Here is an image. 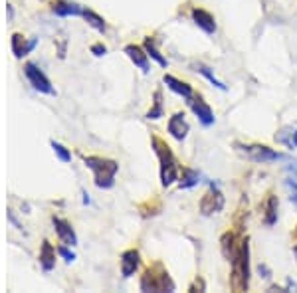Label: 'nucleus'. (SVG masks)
Wrapping results in <instances>:
<instances>
[{
  "instance_id": "nucleus-1",
  "label": "nucleus",
  "mask_w": 297,
  "mask_h": 293,
  "mask_svg": "<svg viewBox=\"0 0 297 293\" xmlns=\"http://www.w3.org/2000/svg\"><path fill=\"white\" fill-rule=\"evenodd\" d=\"M230 285L234 291H246L250 285V246H248V240L242 242L238 256L232 260Z\"/></svg>"
},
{
  "instance_id": "nucleus-2",
  "label": "nucleus",
  "mask_w": 297,
  "mask_h": 293,
  "mask_svg": "<svg viewBox=\"0 0 297 293\" xmlns=\"http://www.w3.org/2000/svg\"><path fill=\"white\" fill-rule=\"evenodd\" d=\"M153 146H155V153L161 161V182H163V186H171L175 180H178L177 159H175L171 146L166 145L163 139L153 137Z\"/></svg>"
},
{
  "instance_id": "nucleus-3",
  "label": "nucleus",
  "mask_w": 297,
  "mask_h": 293,
  "mask_svg": "<svg viewBox=\"0 0 297 293\" xmlns=\"http://www.w3.org/2000/svg\"><path fill=\"white\" fill-rule=\"evenodd\" d=\"M83 161L88 164V169L93 171L97 189H111L115 184V175L119 171V164L115 161L101 159V157H86Z\"/></svg>"
},
{
  "instance_id": "nucleus-4",
  "label": "nucleus",
  "mask_w": 297,
  "mask_h": 293,
  "mask_svg": "<svg viewBox=\"0 0 297 293\" xmlns=\"http://www.w3.org/2000/svg\"><path fill=\"white\" fill-rule=\"evenodd\" d=\"M141 289L143 291H175V283L163 269V265L155 264L145 271V276L141 279Z\"/></svg>"
},
{
  "instance_id": "nucleus-5",
  "label": "nucleus",
  "mask_w": 297,
  "mask_h": 293,
  "mask_svg": "<svg viewBox=\"0 0 297 293\" xmlns=\"http://www.w3.org/2000/svg\"><path fill=\"white\" fill-rule=\"evenodd\" d=\"M240 149V153H244L248 159H252L253 162H271V161H282V153H275L273 149H269L266 145H236Z\"/></svg>"
},
{
  "instance_id": "nucleus-6",
  "label": "nucleus",
  "mask_w": 297,
  "mask_h": 293,
  "mask_svg": "<svg viewBox=\"0 0 297 293\" xmlns=\"http://www.w3.org/2000/svg\"><path fill=\"white\" fill-rule=\"evenodd\" d=\"M24 73H26V77H28L30 86L36 89V91L48 93V95H54V93H56L54 88H52V83H50V79L44 75V72L38 70L34 64H26V66H24Z\"/></svg>"
},
{
  "instance_id": "nucleus-7",
  "label": "nucleus",
  "mask_w": 297,
  "mask_h": 293,
  "mask_svg": "<svg viewBox=\"0 0 297 293\" xmlns=\"http://www.w3.org/2000/svg\"><path fill=\"white\" fill-rule=\"evenodd\" d=\"M224 208V194L218 191V186H210V191L202 196L200 200V212L204 216H212V214H218Z\"/></svg>"
},
{
  "instance_id": "nucleus-8",
  "label": "nucleus",
  "mask_w": 297,
  "mask_h": 293,
  "mask_svg": "<svg viewBox=\"0 0 297 293\" xmlns=\"http://www.w3.org/2000/svg\"><path fill=\"white\" fill-rule=\"evenodd\" d=\"M139 264H141V256H139L137 249L123 252V256H121V274H123V278H131L137 271Z\"/></svg>"
},
{
  "instance_id": "nucleus-9",
  "label": "nucleus",
  "mask_w": 297,
  "mask_h": 293,
  "mask_svg": "<svg viewBox=\"0 0 297 293\" xmlns=\"http://www.w3.org/2000/svg\"><path fill=\"white\" fill-rule=\"evenodd\" d=\"M54 228H56V234L58 238L61 240V244H66V246H75L77 244V238H75V232L74 228L70 226V222H66V220L61 218H56L54 216Z\"/></svg>"
},
{
  "instance_id": "nucleus-10",
  "label": "nucleus",
  "mask_w": 297,
  "mask_h": 293,
  "mask_svg": "<svg viewBox=\"0 0 297 293\" xmlns=\"http://www.w3.org/2000/svg\"><path fill=\"white\" fill-rule=\"evenodd\" d=\"M190 109L194 111V115L198 117V121L202 123V125H212L214 123V113H212V109H210V105H208L204 99H200V97H194L190 99Z\"/></svg>"
},
{
  "instance_id": "nucleus-11",
  "label": "nucleus",
  "mask_w": 297,
  "mask_h": 293,
  "mask_svg": "<svg viewBox=\"0 0 297 293\" xmlns=\"http://www.w3.org/2000/svg\"><path fill=\"white\" fill-rule=\"evenodd\" d=\"M188 123H186V119H184V113H175L171 121H168V133L177 139V141H182V139H186V135H188Z\"/></svg>"
},
{
  "instance_id": "nucleus-12",
  "label": "nucleus",
  "mask_w": 297,
  "mask_h": 293,
  "mask_svg": "<svg viewBox=\"0 0 297 293\" xmlns=\"http://www.w3.org/2000/svg\"><path fill=\"white\" fill-rule=\"evenodd\" d=\"M193 20L194 24L200 30H204L206 34H214L216 32V22H214V16L202 10V8H194L193 10Z\"/></svg>"
},
{
  "instance_id": "nucleus-13",
  "label": "nucleus",
  "mask_w": 297,
  "mask_h": 293,
  "mask_svg": "<svg viewBox=\"0 0 297 293\" xmlns=\"http://www.w3.org/2000/svg\"><path fill=\"white\" fill-rule=\"evenodd\" d=\"M125 54L129 56V59L133 61L135 66L141 70V72H145L147 73L148 70H151V66H148V54L147 52H143L139 46H135V44H131V46H127L125 48Z\"/></svg>"
},
{
  "instance_id": "nucleus-14",
  "label": "nucleus",
  "mask_w": 297,
  "mask_h": 293,
  "mask_svg": "<svg viewBox=\"0 0 297 293\" xmlns=\"http://www.w3.org/2000/svg\"><path fill=\"white\" fill-rule=\"evenodd\" d=\"M220 244H222L224 258H226L228 262H232V260L236 258L238 252H240V246H242V244H236V236L232 234V232H226V234L222 236V240H220Z\"/></svg>"
},
{
  "instance_id": "nucleus-15",
  "label": "nucleus",
  "mask_w": 297,
  "mask_h": 293,
  "mask_svg": "<svg viewBox=\"0 0 297 293\" xmlns=\"http://www.w3.org/2000/svg\"><path fill=\"white\" fill-rule=\"evenodd\" d=\"M163 81L166 83V88L173 89V91H175V93H178V95H182L184 99H193V88H190L188 83L180 81V79L173 77V75H164Z\"/></svg>"
},
{
  "instance_id": "nucleus-16",
  "label": "nucleus",
  "mask_w": 297,
  "mask_h": 293,
  "mask_svg": "<svg viewBox=\"0 0 297 293\" xmlns=\"http://www.w3.org/2000/svg\"><path fill=\"white\" fill-rule=\"evenodd\" d=\"M54 12L58 16H81L83 14V8L79 4H75V2H63V0H59V2L54 4Z\"/></svg>"
},
{
  "instance_id": "nucleus-17",
  "label": "nucleus",
  "mask_w": 297,
  "mask_h": 293,
  "mask_svg": "<svg viewBox=\"0 0 297 293\" xmlns=\"http://www.w3.org/2000/svg\"><path fill=\"white\" fill-rule=\"evenodd\" d=\"M264 222L267 226H273L278 222V198L273 194H269L264 204Z\"/></svg>"
},
{
  "instance_id": "nucleus-18",
  "label": "nucleus",
  "mask_w": 297,
  "mask_h": 293,
  "mask_svg": "<svg viewBox=\"0 0 297 293\" xmlns=\"http://www.w3.org/2000/svg\"><path fill=\"white\" fill-rule=\"evenodd\" d=\"M34 46H36V40H30L28 44H26V40H24L22 34H14L12 36V52H14L16 58H22L24 54H28Z\"/></svg>"
},
{
  "instance_id": "nucleus-19",
  "label": "nucleus",
  "mask_w": 297,
  "mask_h": 293,
  "mask_svg": "<svg viewBox=\"0 0 297 293\" xmlns=\"http://www.w3.org/2000/svg\"><path fill=\"white\" fill-rule=\"evenodd\" d=\"M40 264L44 267L46 271H50L54 265H56V249L52 248L50 242H44L42 244V252H40Z\"/></svg>"
},
{
  "instance_id": "nucleus-20",
  "label": "nucleus",
  "mask_w": 297,
  "mask_h": 293,
  "mask_svg": "<svg viewBox=\"0 0 297 293\" xmlns=\"http://www.w3.org/2000/svg\"><path fill=\"white\" fill-rule=\"evenodd\" d=\"M200 182V175L193 169H184L180 176V189H193Z\"/></svg>"
},
{
  "instance_id": "nucleus-21",
  "label": "nucleus",
  "mask_w": 297,
  "mask_h": 293,
  "mask_svg": "<svg viewBox=\"0 0 297 293\" xmlns=\"http://www.w3.org/2000/svg\"><path fill=\"white\" fill-rule=\"evenodd\" d=\"M194 70H196V72H198V73H202V75L206 77V79H208V81H210V83H212V86H214V88L222 89V91H224V89H226V86H224L222 81L214 77V73L210 72V68H208V66H204V64H194Z\"/></svg>"
},
{
  "instance_id": "nucleus-22",
  "label": "nucleus",
  "mask_w": 297,
  "mask_h": 293,
  "mask_svg": "<svg viewBox=\"0 0 297 293\" xmlns=\"http://www.w3.org/2000/svg\"><path fill=\"white\" fill-rule=\"evenodd\" d=\"M81 16L88 20V24L91 28L99 30V32H105V20L99 14H95L93 10H83V14Z\"/></svg>"
},
{
  "instance_id": "nucleus-23",
  "label": "nucleus",
  "mask_w": 297,
  "mask_h": 293,
  "mask_svg": "<svg viewBox=\"0 0 297 293\" xmlns=\"http://www.w3.org/2000/svg\"><path fill=\"white\" fill-rule=\"evenodd\" d=\"M145 50H147V54L155 59L159 66H163V68L166 66V59L159 54V50H157V46H155V38H147V40H145Z\"/></svg>"
},
{
  "instance_id": "nucleus-24",
  "label": "nucleus",
  "mask_w": 297,
  "mask_h": 293,
  "mask_svg": "<svg viewBox=\"0 0 297 293\" xmlns=\"http://www.w3.org/2000/svg\"><path fill=\"white\" fill-rule=\"evenodd\" d=\"M159 117H163V93L155 91V105H153V109H148L147 119H159Z\"/></svg>"
},
{
  "instance_id": "nucleus-25",
  "label": "nucleus",
  "mask_w": 297,
  "mask_h": 293,
  "mask_svg": "<svg viewBox=\"0 0 297 293\" xmlns=\"http://www.w3.org/2000/svg\"><path fill=\"white\" fill-rule=\"evenodd\" d=\"M293 131H295L293 127H283L282 131L275 135V141L282 143V145H287L289 149H295L293 146Z\"/></svg>"
},
{
  "instance_id": "nucleus-26",
  "label": "nucleus",
  "mask_w": 297,
  "mask_h": 293,
  "mask_svg": "<svg viewBox=\"0 0 297 293\" xmlns=\"http://www.w3.org/2000/svg\"><path fill=\"white\" fill-rule=\"evenodd\" d=\"M52 149H54V153L59 157V161H63V162L72 161V153H70L63 145H59V143H56V141H52Z\"/></svg>"
},
{
  "instance_id": "nucleus-27",
  "label": "nucleus",
  "mask_w": 297,
  "mask_h": 293,
  "mask_svg": "<svg viewBox=\"0 0 297 293\" xmlns=\"http://www.w3.org/2000/svg\"><path fill=\"white\" fill-rule=\"evenodd\" d=\"M287 189H289V198H291V202L297 206V182H293V180H287Z\"/></svg>"
},
{
  "instance_id": "nucleus-28",
  "label": "nucleus",
  "mask_w": 297,
  "mask_h": 293,
  "mask_svg": "<svg viewBox=\"0 0 297 293\" xmlns=\"http://www.w3.org/2000/svg\"><path fill=\"white\" fill-rule=\"evenodd\" d=\"M58 252H59V256H61V258H63L66 262H74V260H75L74 252H70V249L66 248V246H61V248H59Z\"/></svg>"
},
{
  "instance_id": "nucleus-29",
  "label": "nucleus",
  "mask_w": 297,
  "mask_h": 293,
  "mask_svg": "<svg viewBox=\"0 0 297 293\" xmlns=\"http://www.w3.org/2000/svg\"><path fill=\"white\" fill-rule=\"evenodd\" d=\"M91 52L95 54V56H105V52H107V48L101 44H95V46H91Z\"/></svg>"
},
{
  "instance_id": "nucleus-30",
  "label": "nucleus",
  "mask_w": 297,
  "mask_h": 293,
  "mask_svg": "<svg viewBox=\"0 0 297 293\" xmlns=\"http://www.w3.org/2000/svg\"><path fill=\"white\" fill-rule=\"evenodd\" d=\"M260 274H264V276H262V278H269V269H267L266 265H260Z\"/></svg>"
},
{
  "instance_id": "nucleus-31",
  "label": "nucleus",
  "mask_w": 297,
  "mask_h": 293,
  "mask_svg": "<svg viewBox=\"0 0 297 293\" xmlns=\"http://www.w3.org/2000/svg\"><path fill=\"white\" fill-rule=\"evenodd\" d=\"M196 287H198V289H204V283H202V281H196V283H194L193 287H190V291H194Z\"/></svg>"
},
{
  "instance_id": "nucleus-32",
  "label": "nucleus",
  "mask_w": 297,
  "mask_h": 293,
  "mask_svg": "<svg viewBox=\"0 0 297 293\" xmlns=\"http://www.w3.org/2000/svg\"><path fill=\"white\" fill-rule=\"evenodd\" d=\"M293 146L297 149V129L293 131Z\"/></svg>"
},
{
  "instance_id": "nucleus-33",
  "label": "nucleus",
  "mask_w": 297,
  "mask_h": 293,
  "mask_svg": "<svg viewBox=\"0 0 297 293\" xmlns=\"http://www.w3.org/2000/svg\"><path fill=\"white\" fill-rule=\"evenodd\" d=\"M295 256H297V246H295Z\"/></svg>"
}]
</instances>
